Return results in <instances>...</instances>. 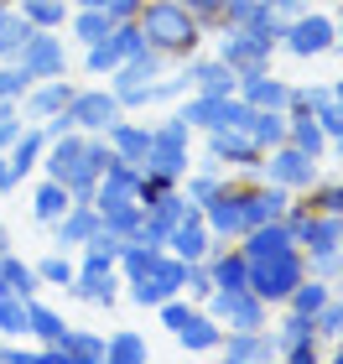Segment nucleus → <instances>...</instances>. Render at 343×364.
<instances>
[{
  "label": "nucleus",
  "instance_id": "f257e3e1",
  "mask_svg": "<svg viewBox=\"0 0 343 364\" xmlns=\"http://www.w3.org/2000/svg\"><path fill=\"white\" fill-rule=\"evenodd\" d=\"M146 47H156L161 58H192L203 42V26L192 21V16L177 6V0H146L141 16H136Z\"/></svg>",
  "mask_w": 343,
  "mask_h": 364
},
{
  "label": "nucleus",
  "instance_id": "f03ea898",
  "mask_svg": "<svg viewBox=\"0 0 343 364\" xmlns=\"http://www.w3.org/2000/svg\"><path fill=\"white\" fill-rule=\"evenodd\" d=\"M307 276V255L291 245V250H276V255H255L250 260V291L260 302H286L291 287Z\"/></svg>",
  "mask_w": 343,
  "mask_h": 364
},
{
  "label": "nucleus",
  "instance_id": "7ed1b4c3",
  "mask_svg": "<svg viewBox=\"0 0 343 364\" xmlns=\"http://www.w3.org/2000/svg\"><path fill=\"white\" fill-rule=\"evenodd\" d=\"M161 68H167V58H161L156 47H141L136 58H125L120 68L109 73L114 99H120L125 109H146V105H151V84L161 78Z\"/></svg>",
  "mask_w": 343,
  "mask_h": 364
},
{
  "label": "nucleus",
  "instance_id": "20e7f679",
  "mask_svg": "<svg viewBox=\"0 0 343 364\" xmlns=\"http://www.w3.org/2000/svg\"><path fill=\"white\" fill-rule=\"evenodd\" d=\"M183 276H187V260H177L172 250H161L156 266L146 271V276H130L125 281L130 302H136V307H161L167 296H183Z\"/></svg>",
  "mask_w": 343,
  "mask_h": 364
},
{
  "label": "nucleus",
  "instance_id": "39448f33",
  "mask_svg": "<svg viewBox=\"0 0 343 364\" xmlns=\"http://www.w3.org/2000/svg\"><path fill=\"white\" fill-rule=\"evenodd\" d=\"M260 177L266 182H281L286 193H307V188H317V161L307 156V151H297L291 141H281V146H271L266 151V161H260Z\"/></svg>",
  "mask_w": 343,
  "mask_h": 364
},
{
  "label": "nucleus",
  "instance_id": "423d86ee",
  "mask_svg": "<svg viewBox=\"0 0 343 364\" xmlns=\"http://www.w3.org/2000/svg\"><path fill=\"white\" fill-rule=\"evenodd\" d=\"M120 114H125V105L114 99V89H73V99H68V120L84 136H104Z\"/></svg>",
  "mask_w": 343,
  "mask_h": 364
},
{
  "label": "nucleus",
  "instance_id": "0eeeda50",
  "mask_svg": "<svg viewBox=\"0 0 343 364\" xmlns=\"http://www.w3.org/2000/svg\"><path fill=\"white\" fill-rule=\"evenodd\" d=\"M271 53H276V42L266 37V31H255V26H224L219 63H229L234 73H244V68H271Z\"/></svg>",
  "mask_w": 343,
  "mask_h": 364
},
{
  "label": "nucleus",
  "instance_id": "6e6552de",
  "mask_svg": "<svg viewBox=\"0 0 343 364\" xmlns=\"http://www.w3.org/2000/svg\"><path fill=\"white\" fill-rule=\"evenodd\" d=\"M281 47L291 58H317V53H333V21L317 11H297L281 31Z\"/></svg>",
  "mask_w": 343,
  "mask_h": 364
},
{
  "label": "nucleus",
  "instance_id": "1a4fd4ad",
  "mask_svg": "<svg viewBox=\"0 0 343 364\" xmlns=\"http://www.w3.org/2000/svg\"><path fill=\"white\" fill-rule=\"evenodd\" d=\"M208 161H229V167H244V172H255L260 177V161H266V151L250 141V130L244 125H219V130H208Z\"/></svg>",
  "mask_w": 343,
  "mask_h": 364
},
{
  "label": "nucleus",
  "instance_id": "9d476101",
  "mask_svg": "<svg viewBox=\"0 0 343 364\" xmlns=\"http://www.w3.org/2000/svg\"><path fill=\"white\" fill-rule=\"evenodd\" d=\"M208 312H214L224 328H266L271 302H260L250 287H234V291H214L208 296Z\"/></svg>",
  "mask_w": 343,
  "mask_h": 364
},
{
  "label": "nucleus",
  "instance_id": "9b49d317",
  "mask_svg": "<svg viewBox=\"0 0 343 364\" xmlns=\"http://www.w3.org/2000/svg\"><path fill=\"white\" fill-rule=\"evenodd\" d=\"M26 68V78L37 84V78H58V73H68V53H62V37L58 31H31L26 47H21V58H16Z\"/></svg>",
  "mask_w": 343,
  "mask_h": 364
},
{
  "label": "nucleus",
  "instance_id": "f8f14e48",
  "mask_svg": "<svg viewBox=\"0 0 343 364\" xmlns=\"http://www.w3.org/2000/svg\"><path fill=\"white\" fill-rule=\"evenodd\" d=\"M291 208V193L281 182H260V188H239V213H244V229L255 224H271V219H286Z\"/></svg>",
  "mask_w": 343,
  "mask_h": 364
},
{
  "label": "nucleus",
  "instance_id": "ddd939ff",
  "mask_svg": "<svg viewBox=\"0 0 343 364\" xmlns=\"http://www.w3.org/2000/svg\"><path fill=\"white\" fill-rule=\"evenodd\" d=\"M120 287H125V281H120V266H89V260H84V266L73 271V281H68L62 291L78 296V302H99V307H109Z\"/></svg>",
  "mask_w": 343,
  "mask_h": 364
},
{
  "label": "nucleus",
  "instance_id": "4468645a",
  "mask_svg": "<svg viewBox=\"0 0 343 364\" xmlns=\"http://www.w3.org/2000/svg\"><path fill=\"white\" fill-rule=\"evenodd\" d=\"M234 94H239L250 109H286V105H291V84H281L271 68H244Z\"/></svg>",
  "mask_w": 343,
  "mask_h": 364
},
{
  "label": "nucleus",
  "instance_id": "2eb2a0df",
  "mask_svg": "<svg viewBox=\"0 0 343 364\" xmlns=\"http://www.w3.org/2000/svg\"><path fill=\"white\" fill-rule=\"evenodd\" d=\"M203 224H208V235H214V240H229V245H234V240L244 235L239 188H229V182H224V188H219V193H214V198L203 203Z\"/></svg>",
  "mask_w": 343,
  "mask_h": 364
},
{
  "label": "nucleus",
  "instance_id": "dca6fc26",
  "mask_svg": "<svg viewBox=\"0 0 343 364\" xmlns=\"http://www.w3.org/2000/svg\"><path fill=\"white\" fill-rule=\"evenodd\" d=\"M68 99H73V84H68V73H58V78H37L26 94H21V114L26 120H47V114H58V109H68Z\"/></svg>",
  "mask_w": 343,
  "mask_h": 364
},
{
  "label": "nucleus",
  "instance_id": "f3484780",
  "mask_svg": "<svg viewBox=\"0 0 343 364\" xmlns=\"http://www.w3.org/2000/svg\"><path fill=\"white\" fill-rule=\"evenodd\" d=\"M214 235H208V224H203V208L198 213H187V219H177L172 224V235H167V250L177 260H208V250H214Z\"/></svg>",
  "mask_w": 343,
  "mask_h": 364
},
{
  "label": "nucleus",
  "instance_id": "a211bd4d",
  "mask_svg": "<svg viewBox=\"0 0 343 364\" xmlns=\"http://www.w3.org/2000/svg\"><path fill=\"white\" fill-rule=\"evenodd\" d=\"M219 349H224V359H234V364H255V359L281 354V349H276V333H266V328H229V333L219 338Z\"/></svg>",
  "mask_w": 343,
  "mask_h": 364
},
{
  "label": "nucleus",
  "instance_id": "6ab92c4d",
  "mask_svg": "<svg viewBox=\"0 0 343 364\" xmlns=\"http://www.w3.org/2000/svg\"><path fill=\"white\" fill-rule=\"evenodd\" d=\"M187 63V84L198 89V94H214V99H224V94H234L239 89V73L229 68V63H219V58H183Z\"/></svg>",
  "mask_w": 343,
  "mask_h": 364
},
{
  "label": "nucleus",
  "instance_id": "aec40b11",
  "mask_svg": "<svg viewBox=\"0 0 343 364\" xmlns=\"http://www.w3.org/2000/svg\"><path fill=\"white\" fill-rule=\"evenodd\" d=\"M208 271H214V291H234V287H250V255L239 245H214L208 250Z\"/></svg>",
  "mask_w": 343,
  "mask_h": 364
},
{
  "label": "nucleus",
  "instance_id": "412c9836",
  "mask_svg": "<svg viewBox=\"0 0 343 364\" xmlns=\"http://www.w3.org/2000/svg\"><path fill=\"white\" fill-rule=\"evenodd\" d=\"M104 141H109V151L120 156V161H130V167H141L146 161V151H151V125H136V120H114L109 130H104Z\"/></svg>",
  "mask_w": 343,
  "mask_h": 364
},
{
  "label": "nucleus",
  "instance_id": "4be33fe9",
  "mask_svg": "<svg viewBox=\"0 0 343 364\" xmlns=\"http://www.w3.org/2000/svg\"><path fill=\"white\" fill-rule=\"evenodd\" d=\"M99 224L104 219H99V208H94V203H68V213L53 224V245H58V250H73V245H84Z\"/></svg>",
  "mask_w": 343,
  "mask_h": 364
},
{
  "label": "nucleus",
  "instance_id": "5701e85b",
  "mask_svg": "<svg viewBox=\"0 0 343 364\" xmlns=\"http://www.w3.org/2000/svg\"><path fill=\"white\" fill-rule=\"evenodd\" d=\"M172 333H177V343H183V349H192V354H208V349H219L224 323L214 318V312H198V307H192L187 318L172 328Z\"/></svg>",
  "mask_w": 343,
  "mask_h": 364
},
{
  "label": "nucleus",
  "instance_id": "b1692460",
  "mask_svg": "<svg viewBox=\"0 0 343 364\" xmlns=\"http://www.w3.org/2000/svg\"><path fill=\"white\" fill-rule=\"evenodd\" d=\"M42 151H47V130L37 125V120H26L21 125V136H16L11 141V167H16V182H21V177H31V172H37L42 167Z\"/></svg>",
  "mask_w": 343,
  "mask_h": 364
},
{
  "label": "nucleus",
  "instance_id": "393cba45",
  "mask_svg": "<svg viewBox=\"0 0 343 364\" xmlns=\"http://www.w3.org/2000/svg\"><path fill=\"white\" fill-rule=\"evenodd\" d=\"M244 130H250V141L260 146V151H271V146H281V141H286V130H291V114H286V109H250Z\"/></svg>",
  "mask_w": 343,
  "mask_h": 364
},
{
  "label": "nucleus",
  "instance_id": "a878e982",
  "mask_svg": "<svg viewBox=\"0 0 343 364\" xmlns=\"http://www.w3.org/2000/svg\"><path fill=\"white\" fill-rule=\"evenodd\" d=\"M68 203H73V193L62 188L58 177H47L42 188L31 193V219H37V224H58L62 213H68Z\"/></svg>",
  "mask_w": 343,
  "mask_h": 364
},
{
  "label": "nucleus",
  "instance_id": "bb28decb",
  "mask_svg": "<svg viewBox=\"0 0 343 364\" xmlns=\"http://www.w3.org/2000/svg\"><path fill=\"white\" fill-rule=\"evenodd\" d=\"M286 114H291V130H286V141L297 146V151H307L312 161H322V151H328V136H322V125H317L307 109H286Z\"/></svg>",
  "mask_w": 343,
  "mask_h": 364
},
{
  "label": "nucleus",
  "instance_id": "cd10ccee",
  "mask_svg": "<svg viewBox=\"0 0 343 364\" xmlns=\"http://www.w3.org/2000/svg\"><path fill=\"white\" fill-rule=\"evenodd\" d=\"M62 364H104V338L89 328H68L62 333Z\"/></svg>",
  "mask_w": 343,
  "mask_h": 364
},
{
  "label": "nucleus",
  "instance_id": "c85d7f7f",
  "mask_svg": "<svg viewBox=\"0 0 343 364\" xmlns=\"http://www.w3.org/2000/svg\"><path fill=\"white\" fill-rule=\"evenodd\" d=\"M16 11H21L31 26H42V31H62L68 16H73L68 0H16Z\"/></svg>",
  "mask_w": 343,
  "mask_h": 364
},
{
  "label": "nucleus",
  "instance_id": "c756f323",
  "mask_svg": "<svg viewBox=\"0 0 343 364\" xmlns=\"http://www.w3.org/2000/svg\"><path fill=\"white\" fill-rule=\"evenodd\" d=\"M0 276H6V291H11V296H21V302H31V296L42 291V281H37V266H26V260H16L11 250L0 255Z\"/></svg>",
  "mask_w": 343,
  "mask_h": 364
},
{
  "label": "nucleus",
  "instance_id": "7c9ffc66",
  "mask_svg": "<svg viewBox=\"0 0 343 364\" xmlns=\"http://www.w3.org/2000/svg\"><path fill=\"white\" fill-rule=\"evenodd\" d=\"M328 296H333V281H322V276H312V271H307V276L297 281V287H291L286 307H291V312H307V318H312V312H317L322 302H328Z\"/></svg>",
  "mask_w": 343,
  "mask_h": 364
},
{
  "label": "nucleus",
  "instance_id": "2f4dec72",
  "mask_svg": "<svg viewBox=\"0 0 343 364\" xmlns=\"http://www.w3.org/2000/svg\"><path fill=\"white\" fill-rule=\"evenodd\" d=\"M104 364H146V338L136 328H114L104 338Z\"/></svg>",
  "mask_w": 343,
  "mask_h": 364
},
{
  "label": "nucleus",
  "instance_id": "473e14b6",
  "mask_svg": "<svg viewBox=\"0 0 343 364\" xmlns=\"http://www.w3.org/2000/svg\"><path fill=\"white\" fill-rule=\"evenodd\" d=\"M68 26H73V37L84 42V47H89V42H104L109 31H114V21H109V11H104V6H84V11H73V16H68Z\"/></svg>",
  "mask_w": 343,
  "mask_h": 364
},
{
  "label": "nucleus",
  "instance_id": "72a5a7b5",
  "mask_svg": "<svg viewBox=\"0 0 343 364\" xmlns=\"http://www.w3.org/2000/svg\"><path fill=\"white\" fill-rule=\"evenodd\" d=\"M31 31H37V26H31L21 11H11L6 21H0V63H16V58H21V47H26Z\"/></svg>",
  "mask_w": 343,
  "mask_h": 364
},
{
  "label": "nucleus",
  "instance_id": "f704fd0d",
  "mask_svg": "<svg viewBox=\"0 0 343 364\" xmlns=\"http://www.w3.org/2000/svg\"><path fill=\"white\" fill-rule=\"evenodd\" d=\"M224 99H229V94H224ZM177 120H187L192 130H214V125H219V99H214V94H192L187 105L177 109Z\"/></svg>",
  "mask_w": 343,
  "mask_h": 364
},
{
  "label": "nucleus",
  "instance_id": "c9c22d12",
  "mask_svg": "<svg viewBox=\"0 0 343 364\" xmlns=\"http://www.w3.org/2000/svg\"><path fill=\"white\" fill-rule=\"evenodd\" d=\"M156 255H161V250H151V245L125 240V245H120V260H114V266H120V276L130 281V276H146V271H151V266H156Z\"/></svg>",
  "mask_w": 343,
  "mask_h": 364
},
{
  "label": "nucleus",
  "instance_id": "e433bc0d",
  "mask_svg": "<svg viewBox=\"0 0 343 364\" xmlns=\"http://www.w3.org/2000/svg\"><path fill=\"white\" fill-rule=\"evenodd\" d=\"M120 235H109V229L99 224V229H94V235L84 240V260H89V266H114V260H120Z\"/></svg>",
  "mask_w": 343,
  "mask_h": 364
},
{
  "label": "nucleus",
  "instance_id": "4c0bfd02",
  "mask_svg": "<svg viewBox=\"0 0 343 364\" xmlns=\"http://www.w3.org/2000/svg\"><path fill=\"white\" fill-rule=\"evenodd\" d=\"M84 63H89V73H94V78H109L114 68H120L125 53H120V42H114V31H109L104 42H89V58H84Z\"/></svg>",
  "mask_w": 343,
  "mask_h": 364
},
{
  "label": "nucleus",
  "instance_id": "58836bf2",
  "mask_svg": "<svg viewBox=\"0 0 343 364\" xmlns=\"http://www.w3.org/2000/svg\"><path fill=\"white\" fill-rule=\"evenodd\" d=\"M271 16L266 0H224V16H219V26H260Z\"/></svg>",
  "mask_w": 343,
  "mask_h": 364
},
{
  "label": "nucleus",
  "instance_id": "ea45409f",
  "mask_svg": "<svg viewBox=\"0 0 343 364\" xmlns=\"http://www.w3.org/2000/svg\"><path fill=\"white\" fill-rule=\"evenodd\" d=\"M307 338H317V328L307 312H286L281 328H276V349H291V343H307Z\"/></svg>",
  "mask_w": 343,
  "mask_h": 364
},
{
  "label": "nucleus",
  "instance_id": "a19ab883",
  "mask_svg": "<svg viewBox=\"0 0 343 364\" xmlns=\"http://www.w3.org/2000/svg\"><path fill=\"white\" fill-rule=\"evenodd\" d=\"M73 271H78V266L68 260V250H53L47 260H37V281H42V287H68Z\"/></svg>",
  "mask_w": 343,
  "mask_h": 364
},
{
  "label": "nucleus",
  "instance_id": "79ce46f5",
  "mask_svg": "<svg viewBox=\"0 0 343 364\" xmlns=\"http://www.w3.org/2000/svg\"><path fill=\"white\" fill-rule=\"evenodd\" d=\"M0 338H26V302L21 296H0Z\"/></svg>",
  "mask_w": 343,
  "mask_h": 364
},
{
  "label": "nucleus",
  "instance_id": "37998d69",
  "mask_svg": "<svg viewBox=\"0 0 343 364\" xmlns=\"http://www.w3.org/2000/svg\"><path fill=\"white\" fill-rule=\"evenodd\" d=\"M312 328H317V338H338L343 333V296H328V302L312 312Z\"/></svg>",
  "mask_w": 343,
  "mask_h": 364
},
{
  "label": "nucleus",
  "instance_id": "c03bdc74",
  "mask_svg": "<svg viewBox=\"0 0 343 364\" xmlns=\"http://www.w3.org/2000/svg\"><path fill=\"white\" fill-rule=\"evenodd\" d=\"M26 114H21V99H0V151H11V141L21 136Z\"/></svg>",
  "mask_w": 343,
  "mask_h": 364
},
{
  "label": "nucleus",
  "instance_id": "a18cd8bd",
  "mask_svg": "<svg viewBox=\"0 0 343 364\" xmlns=\"http://www.w3.org/2000/svg\"><path fill=\"white\" fill-rule=\"evenodd\" d=\"M219 188H224L219 167H203V172H192V177H187V203H198V208H203V203H208V198H214Z\"/></svg>",
  "mask_w": 343,
  "mask_h": 364
},
{
  "label": "nucleus",
  "instance_id": "49530a36",
  "mask_svg": "<svg viewBox=\"0 0 343 364\" xmlns=\"http://www.w3.org/2000/svg\"><path fill=\"white\" fill-rule=\"evenodd\" d=\"M307 203L317 213H343V182H317V188H307Z\"/></svg>",
  "mask_w": 343,
  "mask_h": 364
},
{
  "label": "nucleus",
  "instance_id": "de8ad7c7",
  "mask_svg": "<svg viewBox=\"0 0 343 364\" xmlns=\"http://www.w3.org/2000/svg\"><path fill=\"white\" fill-rule=\"evenodd\" d=\"M312 120L322 125V136H328V141H338V136H343V99L333 94L328 105H317V109H312Z\"/></svg>",
  "mask_w": 343,
  "mask_h": 364
},
{
  "label": "nucleus",
  "instance_id": "09e8293b",
  "mask_svg": "<svg viewBox=\"0 0 343 364\" xmlns=\"http://www.w3.org/2000/svg\"><path fill=\"white\" fill-rule=\"evenodd\" d=\"M26 89H31V78L21 63H0V99H21Z\"/></svg>",
  "mask_w": 343,
  "mask_h": 364
},
{
  "label": "nucleus",
  "instance_id": "8fccbe9b",
  "mask_svg": "<svg viewBox=\"0 0 343 364\" xmlns=\"http://www.w3.org/2000/svg\"><path fill=\"white\" fill-rule=\"evenodd\" d=\"M328 99H333L328 84H307V89H291V105L286 109H307V114H312L317 105H328Z\"/></svg>",
  "mask_w": 343,
  "mask_h": 364
},
{
  "label": "nucleus",
  "instance_id": "3c124183",
  "mask_svg": "<svg viewBox=\"0 0 343 364\" xmlns=\"http://www.w3.org/2000/svg\"><path fill=\"white\" fill-rule=\"evenodd\" d=\"M177 6H183L198 26H219V16H224V0H177Z\"/></svg>",
  "mask_w": 343,
  "mask_h": 364
},
{
  "label": "nucleus",
  "instance_id": "603ef678",
  "mask_svg": "<svg viewBox=\"0 0 343 364\" xmlns=\"http://www.w3.org/2000/svg\"><path fill=\"white\" fill-rule=\"evenodd\" d=\"M307 271L322 276V281H343V250H328V255H307Z\"/></svg>",
  "mask_w": 343,
  "mask_h": 364
},
{
  "label": "nucleus",
  "instance_id": "864d4df0",
  "mask_svg": "<svg viewBox=\"0 0 343 364\" xmlns=\"http://www.w3.org/2000/svg\"><path fill=\"white\" fill-rule=\"evenodd\" d=\"M114 42H120V53H125V58H136L141 47H146V37H141V26H136V21H114Z\"/></svg>",
  "mask_w": 343,
  "mask_h": 364
},
{
  "label": "nucleus",
  "instance_id": "5fc2aeb1",
  "mask_svg": "<svg viewBox=\"0 0 343 364\" xmlns=\"http://www.w3.org/2000/svg\"><path fill=\"white\" fill-rule=\"evenodd\" d=\"M291 364H317L322 359V349H317V338H307V343H291V349H281Z\"/></svg>",
  "mask_w": 343,
  "mask_h": 364
},
{
  "label": "nucleus",
  "instance_id": "6e6d98bb",
  "mask_svg": "<svg viewBox=\"0 0 343 364\" xmlns=\"http://www.w3.org/2000/svg\"><path fill=\"white\" fill-rule=\"evenodd\" d=\"M141 6H146V0H109V21H136V16H141Z\"/></svg>",
  "mask_w": 343,
  "mask_h": 364
},
{
  "label": "nucleus",
  "instance_id": "4d7b16f0",
  "mask_svg": "<svg viewBox=\"0 0 343 364\" xmlns=\"http://www.w3.org/2000/svg\"><path fill=\"white\" fill-rule=\"evenodd\" d=\"M11 188H21V182H16V167H11V156L0 151V193H11Z\"/></svg>",
  "mask_w": 343,
  "mask_h": 364
},
{
  "label": "nucleus",
  "instance_id": "13d9d810",
  "mask_svg": "<svg viewBox=\"0 0 343 364\" xmlns=\"http://www.w3.org/2000/svg\"><path fill=\"white\" fill-rule=\"evenodd\" d=\"M271 11H281V16H297V11H307V0H266Z\"/></svg>",
  "mask_w": 343,
  "mask_h": 364
},
{
  "label": "nucleus",
  "instance_id": "bf43d9fd",
  "mask_svg": "<svg viewBox=\"0 0 343 364\" xmlns=\"http://www.w3.org/2000/svg\"><path fill=\"white\" fill-rule=\"evenodd\" d=\"M73 11H84V6H109V0H68Z\"/></svg>",
  "mask_w": 343,
  "mask_h": 364
},
{
  "label": "nucleus",
  "instance_id": "052dcab7",
  "mask_svg": "<svg viewBox=\"0 0 343 364\" xmlns=\"http://www.w3.org/2000/svg\"><path fill=\"white\" fill-rule=\"evenodd\" d=\"M333 47L343 53V21H333Z\"/></svg>",
  "mask_w": 343,
  "mask_h": 364
},
{
  "label": "nucleus",
  "instance_id": "680f3d73",
  "mask_svg": "<svg viewBox=\"0 0 343 364\" xmlns=\"http://www.w3.org/2000/svg\"><path fill=\"white\" fill-rule=\"evenodd\" d=\"M333 359H338V364H343V333H338V343H333Z\"/></svg>",
  "mask_w": 343,
  "mask_h": 364
},
{
  "label": "nucleus",
  "instance_id": "e2e57ef3",
  "mask_svg": "<svg viewBox=\"0 0 343 364\" xmlns=\"http://www.w3.org/2000/svg\"><path fill=\"white\" fill-rule=\"evenodd\" d=\"M0 250H11V235H6V224H0Z\"/></svg>",
  "mask_w": 343,
  "mask_h": 364
},
{
  "label": "nucleus",
  "instance_id": "0e129e2a",
  "mask_svg": "<svg viewBox=\"0 0 343 364\" xmlns=\"http://www.w3.org/2000/svg\"><path fill=\"white\" fill-rule=\"evenodd\" d=\"M333 94H338V99H343V78H338V84H333Z\"/></svg>",
  "mask_w": 343,
  "mask_h": 364
},
{
  "label": "nucleus",
  "instance_id": "69168bd1",
  "mask_svg": "<svg viewBox=\"0 0 343 364\" xmlns=\"http://www.w3.org/2000/svg\"><path fill=\"white\" fill-rule=\"evenodd\" d=\"M333 146H338V161H343V136H338V141H333Z\"/></svg>",
  "mask_w": 343,
  "mask_h": 364
},
{
  "label": "nucleus",
  "instance_id": "338daca9",
  "mask_svg": "<svg viewBox=\"0 0 343 364\" xmlns=\"http://www.w3.org/2000/svg\"><path fill=\"white\" fill-rule=\"evenodd\" d=\"M0 255H6V250H0ZM0 296H6V276H0Z\"/></svg>",
  "mask_w": 343,
  "mask_h": 364
}]
</instances>
